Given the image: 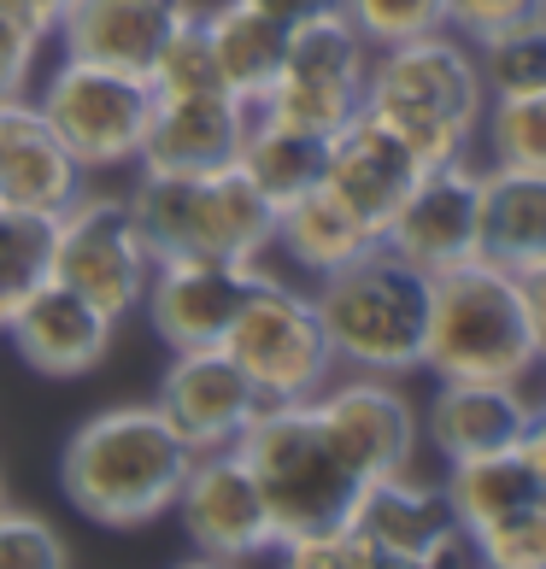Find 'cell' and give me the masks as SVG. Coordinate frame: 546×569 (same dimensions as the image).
<instances>
[{
  "label": "cell",
  "instance_id": "obj_15",
  "mask_svg": "<svg viewBox=\"0 0 546 569\" xmlns=\"http://www.w3.org/2000/svg\"><path fill=\"white\" fill-rule=\"evenodd\" d=\"M153 406L195 452H218V447H236L265 399L247 382V370L212 341V347H171Z\"/></svg>",
  "mask_w": 546,
  "mask_h": 569
},
{
  "label": "cell",
  "instance_id": "obj_26",
  "mask_svg": "<svg viewBox=\"0 0 546 569\" xmlns=\"http://www.w3.org/2000/svg\"><path fill=\"white\" fill-rule=\"evenodd\" d=\"M447 511L465 522L470 535H482L488 522L523 511V505L540 499V476L529 470V458L517 447H499V452H476V458H453L447 463Z\"/></svg>",
  "mask_w": 546,
  "mask_h": 569
},
{
  "label": "cell",
  "instance_id": "obj_41",
  "mask_svg": "<svg viewBox=\"0 0 546 569\" xmlns=\"http://www.w3.org/2000/svg\"><path fill=\"white\" fill-rule=\"evenodd\" d=\"M529 306H535V341H540V370H546V264L540 270H529Z\"/></svg>",
  "mask_w": 546,
  "mask_h": 569
},
{
  "label": "cell",
  "instance_id": "obj_27",
  "mask_svg": "<svg viewBox=\"0 0 546 569\" xmlns=\"http://www.w3.org/2000/svg\"><path fill=\"white\" fill-rule=\"evenodd\" d=\"M236 164L270 206H288L294 194H306L311 182H324V136L288 130V123H270V118L254 112L241 147H236Z\"/></svg>",
  "mask_w": 546,
  "mask_h": 569
},
{
  "label": "cell",
  "instance_id": "obj_16",
  "mask_svg": "<svg viewBox=\"0 0 546 569\" xmlns=\"http://www.w3.org/2000/svg\"><path fill=\"white\" fill-rule=\"evenodd\" d=\"M112 318L100 306H89L77 288L66 282H41L24 306L12 311V347L18 358L36 370V376H53V382H71V376H89L107 365V352H112Z\"/></svg>",
  "mask_w": 546,
  "mask_h": 569
},
{
  "label": "cell",
  "instance_id": "obj_17",
  "mask_svg": "<svg viewBox=\"0 0 546 569\" xmlns=\"http://www.w3.org/2000/svg\"><path fill=\"white\" fill-rule=\"evenodd\" d=\"M89 188V171L77 153L48 130L30 94L0 100V206L12 212H41L59 218L66 206Z\"/></svg>",
  "mask_w": 546,
  "mask_h": 569
},
{
  "label": "cell",
  "instance_id": "obj_21",
  "mask_svg": "<svg viewBox=\"0 0 546 569\" xmlns=\"http://www.w3.org/2000/svg\"><path fill=\"white\" fill-rule=\"evenodd\" d=\"M529 411L535 399L523 393V382H435L417 423H424L429 447L453 463V458L517 447L523 429H529Z\"/></svg>",
  "mask_w": 546,
  "mask_h": 569
},
{
  "label": "cell",
  "instance_id": "obj_36",
  "mask_svg": "<svg viewBox=\"0 0 546 569\" xmlns=\"http://www.w3.org/2000/svg\"><path fill=\"white\" fill-rule=\"evenodd\" d=\"M546 12V0H447V30L458 36H494V30H506V24H523V18H535Z\"/></svg>",
  "mask_w": 546,
  "mask_h": 569
},
{
  "label": "cell",
  "instance_id": "obj_20",
  "mask_svg": "<svg viewBox=\"0 0 546 569\" xmlns=\"http://www.w3.org/2000/svg\"><path fill=\"white\" fill-rule=\"evenodd\" d=\"M247 118H254V107L229 89L153 94V118H147L136 164H147V171H212V164H229L247 136Z\"/></svg>",
  "mask_w": 546,
  "mask_h": 569
},
{
  "label": "cell",
  "instance_id": "obj_40",
  "mask_svg": "<svg viewBox=\"0 0 546 569\" xmlns=\"http://www.w3.org/2000/svg\"><path fill=\"white\" fill-rule=\"evenodd\" d=\"M517 452L529 458V470L540 476V488H546V399H535V411H529V429H523Z\"/></svg>",
  "mask_w": 546,
  "mask_h": 569
},
{
  "label": "cell",
  "instance_id": "obj_33",
  "mask_svg": "<svg viewBox=\"0 0 546 569\" xmlns=\"http://www.w3.org/2000/svg\"><path fill=\"white\" fill-rule=\"evenodd\" d=\"M341 12L359 24L370 48H394V41L447 30V0H341Z\"/></svg>",
  "mask_w": 546,
  "mask_h": 569
},
{
  "label": "cell",
  "instance_id": "obj_10",
  "mask_svg": "<svg viewBox=\"0 0 546 569\" xmlns=\"http://www.w3.org/2000/svg\"><path fill=\"white\" fill-rule=\"evenodd\" d=\"M171 511L182 522V540L195 546L206 563H247V558L277 552V522H270V505H265L259 481L241 463L236 447L195 452V463H188Z\"/></svg>",
  "mask_w": 546,
  "mask_h": 569
},
{
  "label": "cell",
  "instance_id": "obj_18",
  "mask_svg": "<svg viewBox=\"0 0 546 569\" xmlns=\"http://www.w3.org/2000/svg\"><path fill=\"white\" fill-rule=\"evenodd\" d=\"M417 171H424V164H417L365 107L324 141V188L341 194L376 236L388 229L394 212H400V200L411 194Z\"/></svg>",
  "mask_w": 546,
  "mask_h": 569
},
{
  "label": "cell",
  "instance_id": "obj_22",
  "mask_svg": "<svg viewBox=\"0 0 546 569\" xmlns=\"http://www.w3.org/2000/svg\"><path fill=\"white\" fill-rule=\"evenodd\" d=\"M347 517L376 540L383 569H424L435 535L453 522L440 481H424V476H411V470H394V476L365 481Z\"/></svg>",
  "mask_w": 546,
  "mask_h": 569
},
{
  "label": "cell",
  "instance_id": "obj_8",
  "mask_svg": "<svg viewBox=\"0 0 546 569\" xmlns=\"http://www.w3.org/2000/svg\"><path fill=\"white\" fill-rule=\"evenodd\" d=\"M370 41L359 36V24L335 7L311 24L288 30V59L282 77L270 82V94L259 100V118L288 123L306 136H335L341 123L365 107V77H370Z\"/></svg>",
  "mask_w": 546,
  "mask_h": 569
},
{
  "label": "cell",
  "instance_id": "obj_28",
  "mask_svg": "<svg viewBox=\"0 0 546 569\" xmlns=\"http://www.w3.org/2000/svg\"><path fill=\"white\" fill-rule=\"evenodd\" d=\"M53 277V218L0 206V329Z\"/></svg>",
  "mask_w": 546,
  "mask_h": 569
},
{
  "label": "cell",
  "instance_id": "obj_37",
  "mask_svg": "<svg viewBox=\"0 0 546 569\" xmlns=\"http://www.w3.org/2000/svg\"><path fill=\"white\" fill-rule=\"evenodd\" d=\"M41 41H48V36H36L30 24H18L12 12H0V100H12V94L30 89Z\"/></svg>",
  "mask_w": 546,
  "mask_h": 569
},
{
  "label": "cell",
  "instance_id": "obj_9",
  "mask_svg": "<svg viewBox=\"0 0 546 569\" xmlns=\"http://www.w3.org/2000/svg\"><path fill=\"white\" fill-rule=\"evenodd\" d=\"M53 282L77 288L89 306H100L112 323H123L141 306L153 282V247L123 194H82L53 218Z\"/></svg>",
  "mask_w": 546,
  "mask_h": 569
},
{
  "label": "cell",
  "instance_id": "obj_29",
  "mask_svg": "<svg viewBox=\"0 0 546 569\" xmlns=\"http://www.w3.org/2000/svg\"><path fill=\"white\" fill-rule=\"evenodd\" d=\"M476 141H482V153H488V164H499V171L546 177V89L488 100Z\"/></svg>",
  "mask_w": 546,
  "mask_h": 569
},
{
  "label": "cell",
  "instance_id": "obj_24",
  "mask_svg": "<svg viewBox=\"0 0 546 569\" xmlns=\"http://www.w3.org/2000/svg\"><path fill=\"white\" fill-rule=\"evenodd\" d=\"M482 259L517 277L546 264V177L482 164Z\"/></svg>",
  "mask_w": 546,
  "mask_h": 569
},
{
  "label": "cell",
  "instance_id": "obj_5",
  "mask_svg": "<svg viewBox=\"0 0 546 569\" xmlns=\"http://www.w3.org/2000/svg\"><path fill=\"white\" fill-rule=\"evenodd\" d=\"M241 463L254 470L259 493L270 505L277 540L341 522L353 511L365 481L341 463V452L329 447V435L311 411V399H265L254 411V423L236 440Z\"/></svg>",
  "mask_w": 546,
  "mask_h": 569
},
{
  "label": "cell",
  "instance_id": "obj_42",
  "mask_svg": "<svg viewBox=\"0 0 546 569\" xmlns=\"http://www.w3.org/2000/svg\"><path fill=\"white\" fill-rule=\"evenodd\" d=\"M0 505H7V476H0Z\"/></svg>",
  "mask_w": 546,
  "mask_h": 569
},
{
  "label": "cell",
  "instance_id": "obj_31",
  "mask_svg": "<svg viewBox=\"0 0 546 569\" xmlns=\"http://www.w3.org/2000/svg\"><path fill=\"white\" fill-rule=\"evenodd\" d=\"M147 82H153V94H212V89H224V71H218V53H212V36H206L200 7L182 12V24L159 48Z\"/></svg>",
  "mask_w": 546,
  "mask_h": 569
},
{
  "label": "cell",
  "instance_id": "obj_39",
  "mask_svg": "<svg viewBox=\"0 0 546 569\" xmlns=\"http://www.w3.org/2000/svg\"><path fill=\"white\" fill-rule=\"evenodd\" d=\"M71 0H0V12H12L18 24H30L36 36H53L59 18H66Z\"/></svg>",
  "mask_w": 546,
  "mask_h": 569
},
{
  "label": "cell",
  "instance_id": "obj_6",
  "mask_svg": "<svg viewBox=\"0 0 546 569\" xmlns=\"http://www.w3.org/2000/svg\"><path fill=\"white\" fill-rule=\"evenodd\" d=\"M218 347L247 370L259 399H318L329 388V376L341 370L311 288H294L282 277H270V270L241 300L236 323L224 329Z\"/></svg>",
  "mask_w": 546,
  "mask_h": 569
},
{
  "label": "cell",
  "instance_id": "obj_12",
  "mask_svg": "<svg viewBox=\"0 0 546 569\" xmlns=\"http://www.w3.org/2000/svg\"><path fill=\"white\" fill-rule=\"evenodd\" d=\"M365 107H411V112H440L482 130L488 112V82L476 66V41L458 30H429L411 41L370 53L365 77Z\"/></svg>",
  "mask_w": 546,
  "mask_h": 569
},
{
  "label": "cell",
  "instance_id": "obj_11",
  "mask_svg": "<svg viewBox=\"0 0 546 569\" xmlns=\"http://www.w3.org/2000/svg\"><path fill=\"white\" fill-rule=\"evenodd\" d=\"M318 423L329 435V447L341 452V463L359 481L394 476L417 463V440H424V423H417V406L406 399L400 376H370V370H347L329 376V388L311 399Z\"/></svg>",
  "mask_w": 546,
  "mask_h": 569
},
{
  "label": "cell",
  "instance_id": "obj_13",
  "mask_svg": "<svg viewBox=\"0 0 546 569\" xmlns=\"http://www.w3.org/2000/svg\"><path fill=\"white\" fill-rule=\"evenodd\" d=\"M383 247H394L406 264L429 270V277L482 259V164L453 159L435 171H417L411 194L383 229Z\"/></svg>",
  "mask_w": 546,
  "mask_h": 569
},
{
  "label": "cell",
  "instance_id": "obj_3",
  "mask_svg": "<svg viewBox=\"0 0 546 569\" xmlns=\"http://www.w3.org/2000/svg\"><path fill=\"white\" fill-rule=\"evenodd\" d=\"M311 300H318V318L341 370H370V376L424 370L435 277L406 264L394 247L376 241L341 270L318 277Z\"/></svg>",
  "mask_w": 546,
  "mask_h": 569
},
{
  "label": "cell",
  "instance_id": "obj_1",
  "mask_svg": "<svg viewBox=\"0 0 546 569\" xmlns=\"http://www.w3.org/2000/svg\"><path fill=\"white\" fill-rule=\"evenodd\" d=\"M195 447L165 423L159 406L95 411L59 458L66 499L100 529H147L177 505Z\"/></svg>",
  "mask_w": 546,
  "mask_h": 569
},
{
  "label": "cell",
  "instance_id": "obj_19",
  "mask_svg": "<svg viewBox=\"0 0 546 569\" xmlns=\"http://www.w3.org/2000/svg\"><path fill=\"white\" fill-rule=\"evenodd\" d=\"M188 7L195 0H71L53 36L66 48V59L147 77Z\"/></svg>",
  "mask_w": 546,
  "mask_h": 569
},
{
  "label": "cell",
  "instance_id": "obj_25",
  "mask_svg": "<svg viewBox=\"0 0 546 569\" xmlns=\"http://www.w3.org/2000/svg\"><path fill=\"white\" fill-rule=\"evenodd\" d=\"M206 36H212V53H218V71H224V89L259 107L270 94V82L282 77V59H288V30L277 18L254 12L247 0H224V7H206Z\"/></svg>",
  "mask_w": 546,
  "mask_h": 569
},
{
  "label": "cell",
  "instance_id": "obj_32",
  "mask_svg": "<svg viewBox=\"0 0 546 569\" xmlns=\"http://www.w3.org/2000/svg\"><path fill=\"white\" fill-rule=\"evenodd\" d=\"M277 558L294 563V569H383V552H376V540H370L353 517L277 540Z\"/></svg>",
  "mask_w": 546,
  "mask_h": 569
},
{
  "label": "cell",
  "instance_id": "obj_4",
  "mask_svg": "<svg viewBox=\"0 0 546 569\" xmlns=\"http://www.w3.org/2000/svg\"><path fill=\"white\" fill-rule=\"evenodd\" d=\"M123 200H130L153 259L212 252V259L259 264L277 236V206L247 182L236 159L212 164V171H147L141 164Z\"/></svg>",
  "mask_w": 546,
  "mask_h": 569
},
{
  "label": "cell",
  "instance_id": "obj_14",
  "mask_svg": "<svg viewBox=\"0 0 546 569\" xmlns=\"http://www.w3.org/2000/svg\"><path fill=\"white\" fill-rule=\"evenodd\" d=\"M259 277H265V264L212 259V252L153 259V282L141 293V311L165 347H212L236 323V311Z\"/></svg>",
  "mask_w": 546,
  "mask_h": 569
},
{
  "label": "cell",
  "instance_id": "obj_34",
  "mask_svg": "<svg viewBox=\"0 0 546 569\" xmlns=\"http://www.w3.org/2000/svg\"><path fill=\"white\" fill-rule=\"evenodd\" d=\"M482 546V563L488 569H546V511L540 499L523 505V511L488 522V529L476 535Z\"/></svg>",
  "mask_w": 546,
  "mask_h": 569
},
{
  "label": "cell",
  "instance_id": "obj_23",
  "mask_svg": "<svg viewBox=\"0 0 546 569\" xmlns=\"http://www.w3.org/2000/svg\"><path fill=\"white\" fill-rule=\"evenodd\" d=\"M376 241L383 236H376L341 194H329L324 182H311L306 194L277 206V236H270V247H277L294 270H306L311 282L329 277V270H341L347 259H359Z\"/></svg>",
  "mask_w": 546,
  "mask_h": 569
},
{
  "label": "cell",
  "instance_id": "obj_2",
  "mask_svg": "<svg viewBox=\"0 0 546 569\" xmlns=\"http://www.w3.org/2000/svg\"><path fill=\"white\" fill-rule=\"evenodd\" d=\"M424 370L435 382H529L540 370L529 282L494 259H465L435 277Z\"/></svg>",
  "mask_w": 546,
  "mask_h": 569
},
{
  "label": "cell",
  "instance_id": "obj_35",
  "mask_svg": "<svg viewBox=\"0 0 546 569\" xmlns=\"http://www.w3.org/2000/svg\"><path fill=\"white\" fill-rule=\"evenodd\" d=\"M66 563L71 552L48 517L18 511L12 499L0 505V569H66Z\"/></svg>",
  "mask_w": 546,
  "mask_h": 569
},
{
  "label": "cell",
  "instance_id": "obj_38",
  "mask_svg": "<svg viewBox=\"0 0 546 569\" xmlns=\"http://www.w3.org/2000/svg\"><path fill=\"white\" fill-rule=\"evenodd\" d=\"M254 12H265V18H277L282 30H300V24H311V18H324V12H335L341 0H247Z\"/></svg>",
  "mask_w": 546,
  "mask_h": 569
},
{
  "label": "cell",
  "instance_id": "obj_43",
  "mask_svg": "<svg viewBox=\"0 0 546 569\" xmlns=\"http://www.w3.org/2000/svg\"><path fill=\"white\" fill-rule=\"evenodd\" d=\"M540 511H546V488H540Z\"/></svg>",
  "mask_w": 546,
  "mask_h": 569
},
{
  "label": "cell",
  "instance_id": "obj_7",
  "mask_svg": "<svg viewBox=\"0 0 546 569\" xmlns=\"http://www.w3.org/2000/svg\"><path fill=\"white\" fill-rule=\"evenodd\" d=\"M36 112L95 177L141 159V136L153 118V82L136 71L89 66V59H59L36 94Z\"/></svg>",
  "mask_w": 546,
  "mask_h": 569
},
{
  "label": "cell",
  "instance_id": "obj_30",
  "mask_svg": "<svg viewBox=\"0 0 546 569\" xmlns=\"http://www.w3.org/2000/svg\"><path fill=\"white\" fill-rule=\"evenodd\" d=\"M476 66H482V82H488V100L540 94L546 89V12L482 36L476 41Z\"/></svg>",
  "mask_w": 546,
  "mask_h": 569
}]
</instances>
